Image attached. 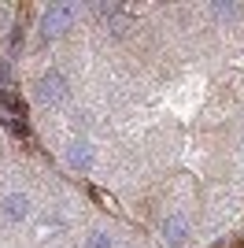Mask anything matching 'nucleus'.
Returning a JSON list of instances; mask_svg holds the SVG:
<instances>
[{"instance_id":"nucleus-1","label":"nucleus","mask_w":244,"mask_h":248,"mask_svg":"<svg viewBox=\"0 0 244 248\" xmlns=\"http://www.w3.org/2000/svg\"><path fill=\"white\" fill-rule=\"evenodd\" d=\"M71 22H74V4H48V11L41 15V33L60 37L63 30H71Z\"/></svg>"},{"instance_id":"nucleus-2","label":"nucleus","mask_w":244,"mask_h":248,"mask_svg":"<svg viewBox=\"0 0 244 248\" xmlns=\"http://www.w3.org/2000/svg\"><path fill=\"white\" fill-rule=\"evenodd\" d=\"M37 96H41L45 104H60L63 96H67V82H63V74H60V71L41 74V78H37Z\"/></svg>"},{"instance_id":"nucleus-3","label":"nucleus","mask_w":244,"mask_h":248,"mask_svg":"<svg viewBox=\"0 0 244 248\" xmlns=\"http://www.w3.org/2000/svg\"><path fill=\"white\" fill-rule=\"evenodd\" d=\"M185 237H189V222H185V215H167L163 218V241L167 245H185Z\"/></svg>"},{"instance_id":"nucleus-4","label":"nucleus","mask_w":244,"mask_h":248,"mask_svg":"<svg viewBox=\"0 0 244 248\" xmlns=\"http://www.w3.org/2000/svg\"><path fill=\"white\" fill-rule=\"evenodd\" d=\"M67 163H71L74 170H89L92 167V145L89 141H71V145H67Z\"/></svg>"},{"instance_id":"nucleus-5","label":"nucleus","mask_w":244,"mask_h":248,"mask_svg":"<svg viewBox=\"0 0 244 248\" xmlns=\"http://www.w3.org/2000/svg\"><path fill=\"white\" fill-rule=\"evenodd\" d=\"M0 123L22 130V104L15 100L11 93H0Z\"/></svg>"},{"instance_id":"nucleus-6","label":"nucleus","mask_w":244,"mask_h":248,"mask_svg":"<svg viewBox=\"0 0 244 248\" xmlns=\"http://www.w3.org/2000/svg\"><path fill=\"white\" fill-rule=\"evenodd\" d=\"M4 215H8L11 222H22V218L30 215V200L22 197V193H11V197H4Z\"/></svg>"},{"instance_id":"nucleus-7","label":"nucleus","mask_w":244,"mask_h":248,"mask_svg":"<svg viewBox=\"0 0 244 248\" xmlns=\"http://www.w3.org/2000/svg\"><path fill=\"white\" fill-rule=\"evenodd\" d=\"M85 248H115V245H111V237H107V233H92Z\"/></svg>"}]
</instances>
